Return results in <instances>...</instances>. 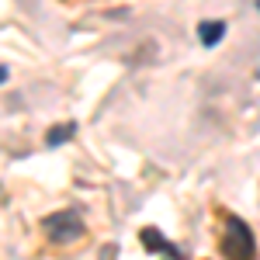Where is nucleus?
<instances>
[{
  "label": "nucleus",
  "mask_w": 260,
  "mask_h": 260,
  "mask_svg": "<svg viewBox=\"0 0 260 260\" xmlns=\"http://www.w3.org/2000/svg\"><path fill=\"white\" fill-rule=\"evenodd\" d=\"M222 253L225 257H253L257 253V240H253V229L236 215H225V236H222Z\"/></svg>",
  "instance_id": "f257e3e1"
},
{
  "label": "nucleus",
  "mask_w": 260,
  "mask_h": 260,
  "mask_svg": "<svg viewBox=\"0 0 260 260\" xmlns=\"http://www.w3.org/2000/svg\"><path fill=\"white\" fill-rule=\"evenodd\" d=\"M42 229H45V236L52 243L66 246V243H77L83 236V219L77 212H56V215H45L42 219Z\"/></svg>",
  "instance_id": "f03ea898"
},
{
  "label": "nucleus",
  "mask_w": 260,
  "mask_h": 260,
  "mask_svg": "<svg viewBox=\"0 0 260 260\" xmlns=\"http://www.w3.org/2000/svg\"><path fill=\"white\" fill-rule=\"evenodd\" d=\"M139 240H142V246H146V250H153V253H170V257H180V250L170 240H163L156 229H142Z\"/></svg>",
  "instance_id": "7ed1b4c3"
},
{
  "label": "nucleus",
  "mask_w": 260,
  "mask_h": 260,
  "mask_svg": "<svg viewBox=\"0 0 260 260\" xmlns=\"http://www.w3.org/2000/svg\"><path fill=\"white\" fill-rule=\"evenodd\" d=\"M222 35H225V21H201L198 24V39H201V45H219L222 42Z\"/></svg>",
  "instance_id": "20e7f679"
},
{
  "label": "nucleus",
  "mask_w": 260,
  "mask_h": 260,
  "mask_svg": "<svg viewBox=\"0 0 260 260\" xmlns=\"http://www.w3.org/2000/svg\"><path fill=\"white\" fill-rule=\"evenodd\" d=\"M73 132H77V125H73V121H70V125H52V128L45 132V146H59V142H66Z\"/></svg>",
  "instance_id": "39448f33"
},
{
  "label": "nucleus",
  "mask_w": 260,
  "mask_h": 260,
  "mask_svg": "<svg viewBox=\"0 0 260 260\" xmlns=\"http://www.w3.org/2000/svg\"><path fill=\"white\" fill-rule=\"evenodd\" d=\"M4 80H7V70H4V66H0V83H4Z\"/></svg>",
  "instance_id": "423d86ee"
},
{
  "label": "nucleus",
  "mask_w": 260,
  "mask_h": 260,
  "mask_svg": "<svg viewBox=\"0 0 260 260\" xmlns=\"http://www.w3.org/2000/svg\"><path fill=\"white\" fill-rule=\"evenodd\" d=\"M257 11H260V0H257Z\"/></svg>",
  "instance_id": "0eeeda50"
}]
</instances>
